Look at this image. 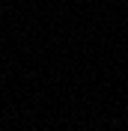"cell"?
<instances>
[{
	"label": "cell",
	"instance_id": "obj_1",
	"mask_svg": "<svg viewBox=\"0 0 128 131\" xmlns=\"http://www.w3.org/2000/svg\"><path fill=\"white\" fill-rule=\"evenodd\" d=\"M125 3H128V0H125Z\"/></svg>",
	"mask_w": 128,
	"mask_h": 131
}]
</instances>
